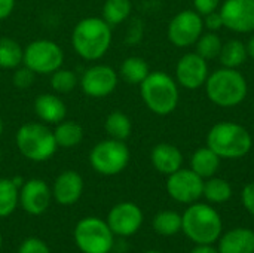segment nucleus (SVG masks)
<instances>
[{
  "label": "nucleus",
  "mask_w": 254,
  "mask_h": 253,
  "mask_svg": "<svg viewBox=\"0 0 254 253\" xmlns=\"http://www.w3.org/2000/svg\"><path fill=\"white\" fill-rule=\"evenodd\" d=\"M71 45L80 58L100 60L112 45V27L98 16L83 18L73 28Z\"/></svg>",
  "instance_id": "f257e3e1"
},
{
  "label": "nucleus",
  "mask_w": 254,
  "mask_h": 253,
  "mask_svg": "<svg viewBox=\"0 0 254 253\" xmlns=\"http://www.w3.org/2000/svg\"><path fill=\"white\" fill-rule=\"evenodd\" d=\"M182 231L195 245H214L223 234L219 212L205 203H192L182 215Z\"/></svg>",
  "instance_id": "f03ea898"
},
{
  "label": "nucleus",
  "mask_w": 254,
  "mask_h": 253,
  "mask_svg": "<svg viewBox=\"0 0 254 253\" xmlns=\"http://www.w3.org/2000/svg\"><path fill=\"white\" fill-rule=\"evenodd\" d=\"M207 146L222 160H240L253 146L252 134L247 128L235 122H219L207 134Z\"/></svg>",
  "instance_id": "7ed1b4c3"
},
{
  "label": "nucleus",
  "mask_w": 254,
  "mask_h": 253,
  "mask_svg": "<svg viewBox=\"0 0 254 253\" xmlns=\"http://www.w3.org/2000/svg\"><path fill=\"white\" fill-rule=\"evenodd\" d=\"M140 94L147 109L159 116L173 113L180 97L177 82L165 72H150L140 84Z\"/></svg>",
  "instance_id": "20e7f679"
},
{
  "label": "nucleus",
  "mask_w": 254,
  "mask_h": 253,
  "mask_svg": "<svg viewBox=\"0 0 254 253\" xmlns=\"http://www.w3.org/2000/svg\"><path fill=\"white\" fill-rule=\"evenodd\" d=\"M205 91L214 104L220 107H234L246 100L249 85L237 69L222 67L208 75Z\"/></svg>",
  "instance_id": "39448f33"
},
{
  "label": "nucleus",
  "mask_w": 254,
  "mask_h": 253,
  "mask_svg": "<svg viewBox=\"0 0 254 253\" xmlns=\"http://www.w3.org/2000/svg\"><path fill=\"white\" fill-rule=\"evenodd\" d=\"M16 148L19 154L34 163H43L57 151V142L54 131L43 122H27L21 125L15 136Z\"/></svg>",
  "instance_id": "423d86ee"
},
{
  "label": "nucleus",
  "mask_w": 254,
  "mask_h": 253,
  "mask_svg": "<svg viewBox=\"0 0 254 253\" xmlns=\"http://www.w3.org/2000/svg\"><path fill=\"white\" fill-rule=\"evenodd\" d=\"M131 154L124 140L106 139L98 142L89 152L91 167L103 176H115L124 171Z\"/></svg>",
  "instance_id": "0eeeda50"
},
{
  "label": "nucleus",
  "mask_w": 254,
  "mask_h": 253,
  "mask_svg": "<svg viewBox=\"0 0 254 253\" xmlns=\"http://www.w3.org/2000/svg\"><path fill=\"white\" fill-rule=\"evenodd\" d=\"M115 234L106 221L100 218H83L74 228V242L83 253H109L113 248Z\"/></svg>",
  "instance_id": "6e6552de"
},
{
  "label": "nucleus",
  "mask_w": 254,
  "mask_h": 253,
  "mask_svg": "<svg viewBox=\"0 0 254 253\" xmlns=\"http://www.w3.org/2000/svg\"><path fill=\"white\" fill-rule=\"evenodd\" d=\"M64 63V52L61 46L48 39H37L24 48L22 64L36 75H52L61 69Z\"/></svg>",
  "instance_id": "1a4fd4ad"
},
{
  "label": "nucleus",
  "mask_w": 254,
  "mask_h": 253,
  "mask_svg": "<svg viewBox=\"0 0 254 253\" xmlns=\"http://www.w3.org/2000/svg\"><path fill=\"white\" fill-rule=\"evenodd\" d=\"M204 30L202 16L196 10H182L168 24L167 36L168 40L179 46L186 48L196 43Z\"/></svg>",
  "instance_id": "9d476101"
},
{
  "label": "nucleus",
  "mask_w": 254,
  "mask_h": 253,
  "mask_svg": "<svg viewBox=\"0 0 254 253\" xmlns=\"http://www.w3.org/2000/svg\"><path fill=\"white\" fill-rule=\"evenodd\" d=\"M204 179L198 176L192 169H179L168 174L167 192L168 195L182 204L196 203L202 197Z\"/></svg>",
  "instance_id": "9b49d317"
},
{
  "label": "nucleus",
  "mask_w": 254,
  "mask_h": 253,
  "mask_svg": "<svg viewBox=\"0 0 254 253\" xmlns=\"http://www.w3.org/2000/svg\"><path fill=\"white\" fill-rule=\"evenodd\" d=\"M119 76L116 70L107 64H95L88 67L79 81L82 91L92 98L110 95L118 86Z\"/></svg>",
  "instance_id": "f8f14e48"
},
{
  "label": "nucleus",
  "mask_w": 254,
  "mask_h": 253,
  "mask_svg": "<svg viewBox=\"0 0 254 253\" xmlns=\"http://www.w3.org/2000/svg\"><path fill=\"white\" fill-rule=\"evenodd\" d=\"M223 27L235 33L254 31V0H226L220 6Z\"/></svg>",
  "instance_id": "ddd939ff"
},
{
  "label": "nucleus",
  "mask_w": 254,
  "mask_h": 253,
  "mask_svg": "<svg viewBox=\"0 0 254 253\" xmlns=\"http://www.w3.org/2000/svg\"><path fill=\"white\" fill-rule=\"evenodd\" d=\"M107 225L115 236L131 237L143 225V212L134 203H119L109 212Z\"/></svg>",
  "instance_id": "4468645a"
},
{
  "label": "nucleus",
  "mask_w": 254,
  "mask_h": 253,
  "mask_svg": "<svg viewBox=\"0 0 254 253\" xmlns=\"http://www.w3.org/2000/svg\"><path fill=\"white\" fill-rule=\"evenodd\" d=\"M208 78V64L196 52L185 54L176 67L177 84L186 89H198L205 85Z\"/></svg>",
  "instance_id": "2eb2a0df"
},
{
  "label": "nucleus",
  "mask_w": 254,
  "mask_h": 253,
  "mask_svg": "<svg viewBox=\"0 0 254 253\" xmlns=\"http://www.w3.org/2000/svg\"><path fill=\"white\" fill-rule=\"evenodd\" d=\"M52 191L42 179H30L19 188V204L33 216L45 213L51 204Z\"/></svg>",
  "instance_id": "dca6fc26"
},
{
  "label": "nucleus",
  "mask_w": 254,
  "mask_h": 253,
  "mask_svg": "<svg viewBox=\"0 0 254 253\" xmlns=\"http://www.w3.org/2000/svg\"><path fill=\"white\" fill-rule=\"evenodd\" d=\"M83 192V179L77 171H63L54 182L52 197L61 206H71L79 201Z\"/></svg>",
  "instance_id": "f3484780"
},
{
  "label": "nucleus",
  "mask_w": 254,
  "mask_h": 253,
  "mask_svg": "<svg viewBox=\"0 0 254 253\" xmlns=\"http://www.w3.org/2000/svg\"><path fill=\"white\" fill-rule=\"evenodd\" d=\"M34 113L36 116L43 122V124H58L61 121H64L65 115H67V107L64 104V101L55 95V94H40L36 97L34 100Z\"/></svg>",
  "instance_id": "a211bd4d"
},
{
  "label": "nucleus",
  "mask_w": 254,
  "mask_h": 253,
  "mask_svg": "<svg viewBox=\"0 0 254 253\" xmlns=\"http://www.w3.org/2000/svg\"><path fill=\"white\" fill-rule=\"evenodd\" d=\"M150 161L153 167L162 174H171L182 169L183 166V154L180 149L170 143H159L152 149Z\"/></svg>",
  "instance_id": "6ab92c4d"
},
{
  "label": "nucleus",
  "mask_w": 254,
  "mask_h": 253,
  "mask_svg": "<svg viewBox=\"0 0 254 253\" xmlns=\"http://www.w3.org/2000/svg\"><path fill=\"white\" fill-rule=\"evenodd\" d=\"M219 253H254V230L234 228L219 239Z\"/></svg>",
  "instance_id": "aec40b11"
},
{
  "label": "nucleus",
  "mask_w": 254,
  "mask_h": 253,
  "mask_svg": "<svg viewBox=\"0 0 254 253\" xmlns=\"http://www.w3.org/2000/svg\"><path fill=\"white\" fill-rule=\"evenodd\" d=\"M220 161L222 158L213 149L205 146L193 152L190 158V169L205 180L217 173V170L220 169Z\"/></svg>",
  "instance_id": "412c9836"
},
{
  "label": "nucleus",
  "mask_w": 254,
  "mask_h": 253,
  "mask_svg": "<svg viewBox=\"0 0 254 253\" xmlns=\"http://www.w3.org/2000/svg\"><path fill=\"white\" fill-rule=\"evenodd\" d=\"M54 137L58 148H74L83 140V128L76 121H61L54 130Z\"/></svg>",
  "instance_id": "4be33fe9"
},
{
  "label": "nucleus",
  "mask_w": 254,
  "mask_h": 253,
  "mask_svg": "<svg viewBox=\"0 0 254 253\" xmlns=\"http://www.w3.org/2000/svg\"><path fill=\"white\" fill-rule=\"evenodd\" d=\"M150 73L149 64L141 57H128L121 64L119 75L129 85H140Z\"/></svg>",
  "instance_id": "5701e85b"
},
{
  "label": "nucleus",
  "mask_w": 254,
  "mask_h": 253,
  "mask_svg": "<svg viewBox=\"0 0 254 253\" xmlns=\"http://www.w3.org/2000/svg\"><path fill=\"white\" fill-rule=\"evenodd\" d=\"M202 197L208 203L213 204H223L231 200L232 197V186L228 180L222 177H208L204 180V189H202Z\"/></svg>",
  "instance_id": "b1692460"
},
{
  "label": "nucleus",
  "mask_w": 254,
  "mask_h": 253,
  "mask_svg": "<svg viewBox=\"0 0 254 253\" xmlns=\"http://www.w3.org/2000/svg\"><path fill=\"white\" fill-rule=\"evenodd\" d=\"M131 0H106L101 9V18L110 27H115L127 21L131 15Z\"/></svg>",
  "instance_id": "393cba45"
},
{
  "label": "nucleus",
  "mask_w": 254,
  "mask_h": 253,
  "mask_svg": "<svg viewBox=\"0 0 254 253\" xmlns=\"http://www.w3.org/2000/svg\"><path fill=\"white\" fill-rule=\"evenodd\" d=\"M104 130L110 139L125 142L131 136L132 124H131V119L128 115H125L124 112L115 110L107 115V118L104 121Z\"/></svg>",
  "instance_id": "a878e982"
},
{
  "label": "nucleus",
  "mask_w": 254,
  "mask_h": 253,
  "mask_svg": "<svg viewBox=\"0 0 254 253\" xmlns=\"http://www.w3.org/2000/svg\"><path fill=\"white\" fill-rule=\"evenodd\" d=\"M247 57H249L247 46L241 40H237V39L226 42L222 46V51L219 54L222 66L228 69H238L240 66L246 63Z\"/></svg>",
  "instance_id": "bb28decb"
},
{
  "label": "nucleus",
  "mask_w": 254,
  "mask_h": 253,
  "mask_svg": "<svg viewBox=\"0 0 254 253\" xmlns=\"http://www.w3.org/2000/svg\"><path fill=\"white\" fill-rule=\"evenodd\" d=\"M24 49L22 46L10 39V37H0V67L1 69H16L22 64Z\"/></svg>",
  "instance_id": "cd10ccee"
},
{
  "label": "nucleus",
  "mask_w": 254,
  "mask_h": 253,
  "mask_svg": "<svg viewBox=\"0 0 254 253\" xmlns=\"http://www.w3.org/2000/svg\"><path fill=\"white\" fill-rule=\"evenodd\" d=\"M153 230L156 234L162 237H171L176 236L179 231H182V215L173 210H164L159 212L153 218Z\"/></svg>",
  "instance_id": "c85d7f7f"
},
{
  "label": "nucleus",
  "mask_w": 254,
  "mask_h": 253,
  "mask_svg": "<svg viewBox=\"0 0 254 253\" xmlns=\"http://www.w3.org/2000/svg\"><path fill=\"white\" fill-rule=\"evenodd\" d=\"M19 203V188L12 179H0V218L12 215Z\"/></svg>",
  "instance_id": "c756f323"
},
{
  "label": "nucleus",
  "mask_w": 254,
  "mask_h": 253,
  "mask_svg": "<svg viewBox=\"0 0 254 253\" xmlns=\"http://www.w3.org/2000/svg\"><path fill=\"white\" fill-rule=\"evenodd\" d=\"M222 40L217 36L216 31H208L201 34V37L196 40V54L201 55L204 60H214L219 57L222 51Z\"/></svg>",
  "instance_id": "7c9ffc66"
},
{
  "label": "nucleus",
  "mask_w": 254,
  "mask_h": 253,
  "mask_svg": "<svg viewBox=\"0 0 254 253\" xmlns=\"http://www.w3.org/2000/svg\"><path fill=\"white\" fill-rule=\"evenodd\" d=\"M79 79L73 70L68 69H58L51 75V85L52 89L58 94H67L76 88Z\"/></svg>",
  "instance_id": "2f4dec72"
},
{
  "label": "nucleus",
  "mask_w": 254,
  "mask_h": 253,
  "mask_svg": "<svg viewBox=\"0 0 254 253\" xmlns=\"http://www.w3.org/2000/svg\"><path fill=\"white\" fill-rule=\"evenodd\" d=\"M36 73L33 70H30L27 66L22 67H16L13 75H12V82L18 89H28L33 82H34Z\"/></svg>",
  "instance_id": "473e14b6"
},
{
  "label": "nucleus",
  "mask_w": 254,
  "mask_h": 253,
  "mask_svg": "<svg viewBox=\"0 0 254 253\" xmlns=\"http://www.w3.org/2000/svg\"><path fill=\"white\" fill-rule=\"evenodd\" d=\"M18 253H51L48 245L40 239H27L21 243Z\"/></svg>",
  "instance_id": "72a5a7b5"
},
{
  "label": "nucleus",
  "mask_w": 254,
  "mask_h": 253,
  "mask_svg": "<svg viewBox=\"0 0 254 253\" xmlns=\"http://www.w3.org/2000/svg\"><path fill=\"white\" fill-rule=\"evenodd\" d=\"M144 34V27H143V22L140 19H132V22L129 24L128 27V31H127V37H125V42L128 45H135L141 40Z\"/></svg>",
  "instance_id": "f704fd0d"
},
{
  "label": "nucleus",
  "mask_w": 254,
  "mask_h": 253,
  "mask_svg": "<svg viewBox=\"0 0 254 253\" xmlns=\"http://www.w3.org/2000/svg\"><path fill=\"white\" fill-rule=\"evenodd\" d=\"M219 6H220V0H193V7L201 16L217 10Z\"/></svg>",
  "instance_id": "c9c22d12"
},
{
  "label": "nucleus",
  "mask_w": 254,
  "mask_h": 253,
  "mask_svg": "<svg viewBox=\"0 0 254 253\" xmlns=\"http://www.w3.org/2000/svg\"><path fill=\"white\" fill-rule=\"evenodd\" d=\"M202 22H204V27L208 28V31H217L223 27V19H222V15L219 10H214L211 13L204 15Z\"/></svg>",
  "instance_id": "e433bc0d"
},
{
  "label": "nucleus",
  "mask_w": 254,
  "mask_h": 253,
  "mask_svg": "<svg viewBox=\"0 0 254 253\" xmlns=\"http://www.w3.org/2000/svg\"><path fill=\"white\" fill-rule=\"evenodd\" d=\"M241 201H243V206L246 207V210L252 216H254V182L244 186V189L241 192Z\"/></svg>",
  "instance_id": "4c0bfd02"
},
{
  "label": "nucleus",
  "mask_w": 254,
  "mask_h": 253,
  "mask_svg": "<svg viewBox=\"0 0 254 253\" xmlns=\"http://www.w3.org/2000/svg\"><path fill=\"white\" fill-rule=\"evenodd\" d=\"M15 7V0H0V21L10 16Z\"/></svg>",
  "instance_id": "58836bf2"
},
{
  "label": "nucleus",
  "mask_w": 254,
  "mask_h": 253,
  "mask_svg": "<svg viewBox=\"0 0 254 253\" xmlns=\"http://www.w3.org/2000/svg\"><path fill=\"white\" fill-rule=\"evenodd\" d=\"M190 253H219V249L213 245H196Z\"/></svg>",
  "instance_id": "ea45409f"
},
{
  "label": "nucleus",
  "mask_w": 254,
  "mask_h": 253,
  "mask_svg": "<svg viewBox=\"0 0 254 253\" xmlns=\"http://www.w3.org/2000/svg\"><path fill=\"white\" fill-rule=\"evenodd\" d=\"M246 46H247V54H249V57L254 60V36L249 40V43H247Z\"/></svg>",
  "instance_id": "a19ab883"
},
{
  "label": "nucleus",
  "mask_w": 254,
  "mask_h": 253,
  "mask_svg": "<svg viewBox=\"0 0 254 253\" xmlns=\"http://www.w3.org/2000/svg\"><path fill=\"white\" fill-rule=\"evenodd\" d=\"M3 134V119H1V116H0V136Z\"/></svg>",
  "instance_id": "79ce46f5"
},
{
  "label": "nucleus",
  "mask_w": 254,
  "mask_h": 253,
  "mask_svg": "<svg viewBox=\"0 0 254 253\" xmlns=\"http://www.w3.org/2000/svg\"><path fill=\"white\" fill-rule=\"evenodd\" d=\"M144 253H161L159 251H147V252H144Z\"/></svg>",
  "instance_id": "37998d69"
},
{
  "label": "nucleus",
  "mask_w": 254,
  "mask_h": 253,
  "mask_svg": "<svg viewBox=\"0 0 254 253\" xmlns=\"http://www.w3.org/2000/svg\"><path fill=\"white\" fill-rule=\"evenodd\" d=\"M0 248H1V234H0Z\"/></svg>",
  "instance_id": "c03bdc74"
},
{
  "label": "nucleus",
  "mask_w": 254,
  "mask_h": 253,
  "mask_svg": "<svg viewBox=\"0 0 254 253\" xmlns=\"http://www.w3.org/2000/svg\"><path fill=\"white\" fill-rule=\"evenodd\" d=\"M0 163H1V151H0Z\"/></svg>",
  "instance_id": "a18cd8bd"
},
{
  "label": "nucleus",
  "mask_w": 254,
  "mask_h": 253,
  "mask_svg": "<svg viewBox=\"0 0 254 253\" xmlns=\"http://www.w3.org/2000/svg\"><path fill=\"white\" fill-rule=\"evenodd\" d=\"M109 253H110V252H109Z\"/></svg>",
  "instance_id": "49530a36"
}]
</instances>
